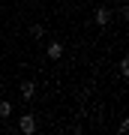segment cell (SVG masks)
Returning <instances> with one entry per match:
<instances>
[{
	"label": "cell",
	"mask_w": 129,
	"mask_h": 135,
	"mask_svg": "<svg viewBox=\"0 0 129 135\" xmlns=\"http://www.w3.org/2000/svg\"><path fill=\"white\" fill-rule=\"evenodd\" d=\"M48 57H51V60H60L63 57V42H51V45H48Z\"/></svg>",
	"instance_id": "3"
},
{
	"label": "cell",
	"mask_w": 129,
	"mask_h": 135,
	"mask_svg": "<svg viewBox=\"0 0 129 135\" xmlns=\"http://www.w3.org/2000/svg\"><path fill=\"white\" fill-rule=\"evenodd\" d=\"M0 90H3V81H0Z\"/></svg>",
	"instance_id": "8"
},
{
	"label": "cell",
	"mask_w": 129,
	"mask_h": 135,
	"mask_svg": "<svg viewBox=\"0 0 129 135\" xmlns=\"http://www.w3.org/2000/svg\"><path fill=\"white\" fill-rule=\"evenodd\" d=\"M33 93H36L33 81H24V84H21V96H24V99H33Z\"/></svg>",
	"instance_id": "4"
},
{
	"label": "cell",
	"mask_w": 129,
	"mask_h": 135,
	"mask_svg": "<svg viewBox=\"0 0 129 135\" xmlns=\"http://www.w3.org/2000/svg\"><path fill=\"white\" fill-rule=\"evenodd\" d=\"M93 21H96V24H102V27H105L108 21H111V12L105 9V6H99V9H96V18H93Z\"/></svg>",
	"instance_id": "2"
},
{
	"label": "cell",
	"mask_w": 129,
	"mask_h": 135,
	"mask_svg": "<svg viewBox=\"0 0 129 135\" xmlns=\"http://www.w3.org/2000/svg\"><path fill=\"white\" fill-rule=\"evenodd\" d=\"M30 33H33V36L39 39V36H42V33H45V30H42V24H33V27H30Z\"/></svg>",
	"instance_id": "6"
},
{
	"label": "cell",
	"mask_w": 129,
	"mask_h": 135,
	"mask_svg": "<svg viewBox=\"0 0 129 135\" xmlns=\"http://www.w3.org/2000/svg\"><path fill=\"white\" fill-rule=\"evenodd\" d=\"M18 126H21V132H24V135H30V132H36V117H33V114H24Z\"/></svg>",
	"instance_id": "1"
},
{
	"label": "cell",
	"mask_w": 129,
	"mask_h": 135,
	"mask_svg": "<svg viewBox=\"0 0 129 135\" xmlns=\"http://www.w3.org/2000/svg\"><path fill=\"white\" fill-rule=\"evenodd\" d=\"M12 114V105L9 102H0V117H9Z\"/></svg>",
	"instance_id": "5"
},
{
	"label": "cell",
	"mask_w": 129,
	"mask_h": 135,
	"mask_svg": "<svg viewBox=\"0 0 129 135\" xmlns=\"http://www.w3.org/2000/svg\"><path fill=\"white\" fill-rule=\"evenodd\" d=\"M120 72H123V75H129V60H126V57L120 60Z\"/></svg>",
	"instance_id": "7"
}]
</instances>
